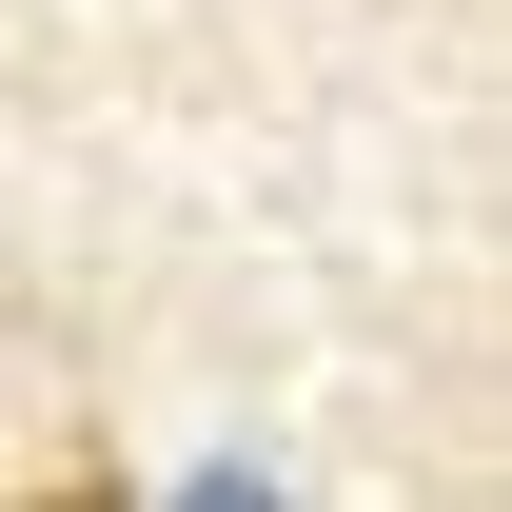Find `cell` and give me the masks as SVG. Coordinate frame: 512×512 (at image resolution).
Masks as SVG:
<instances>
[{"mask_svg":"<svg viewBox=\"0 0 512 512\" xmlns=\"http://www.w3.org/2000/svg\"><path fill=\"white\" fill-rule=\"evenodd\" d=\"M178 512H276V493H256V473H178Z\"/></svg>","mask_w":512,"mask_h":512,"instance_id":"6da1fadb","label":"cell"}]
</instances>
